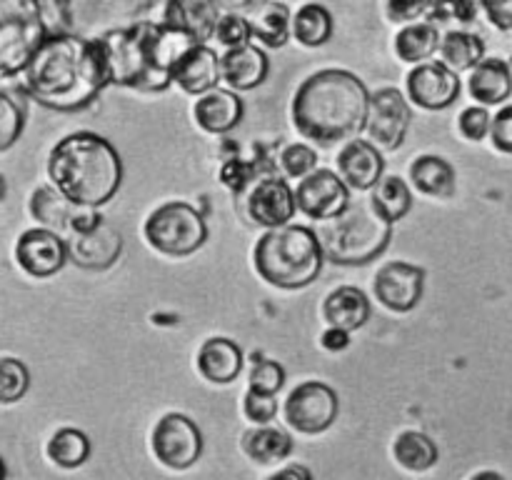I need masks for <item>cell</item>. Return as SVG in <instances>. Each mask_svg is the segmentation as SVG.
Wrapping results in <instances>:
<instances>
[{
    "instance_id": "1",
    "label": "cell",
    "mask_w": 512,
    "mask_h": 480,
    "mask_svg": "<svg viewBox=\"0 0 512 480\" xmlns=\"http://www.w3.org/2000/svg\"><path fill=\"white\" fill-rule=\"evenodd\" d=\"M23 80L30 98L60 113L85 108L110 85L98 40L68 33H50L43 40L25 68Z\"/></svg>"
},
{
    "instance_id": "2",
    "label": "cell",
    "mask_w": 512,
    "mask_h": 480,
    "mask_svg": "<svg viewBox=\"0 0 512 480\" xmlns=\"http://www.w3.org/2000/svg\"><path fill=\"white\" fill-rule=\"evenodd\" d=\"M370 93L350 70H318L303 80L295 93L290 115L303 138L320 145L350 143L368 123Z\"/></svg>"
},
{
    "instance_id": "3",
    "label": "cell",
    "mask_w": 512,
    "mask_h": 480,
    "mask_svg": "<svg viewBox=\"0 0 512 480\" xmlns=\"http://www.w3.org/2000/svg\"><path fill=\"white\" fill-rule=\"evenodd\" d=\"M103 50L110 85L160 93L173 83V68L180 55L193 48V40L163 23H143L118 30L98 40Z\"/></svg>"
},
{
    "instance_id": "4",
    "label": "cell",
    "mask_w": 512,
    "mask_h": 480,
    "mask_svg": "<svg viewBox=\"0 0 512 480\" xmlns=\"http://www.w3.org/2000/svg\"><path fill=\"white\" fill-rule=\"evenodd\" d=\"M48 178L70 203L95 210L120 190L123 160L103 135L80 130L65 135L50 150Z\"/></svg>"
},
{
    "instance_id": "5",
    "label": "cell",
    "mask_w": 512,
    "mask_h": 480,
    "mask_svg": "<svg viewBox=\"0 0 512 480\" xmlns=\"http://www.w3.org/2000/svg\"><path fill=\"white\" fill-rule=\"evenodd\" d=\"M323 243L315 230L305 225H283L258 238L253 265L260 278L273 288H308L323 270Z\"/></svg>"
},
{
    "instance_id": "6",
    "label": "cell",
    "mask_w": 512,
    "mask_h": 480,
    "mask_svg": "<svg viewBox=\"0 0 512 480\" xmlns=\"http://www.w3.org/2000/svg\"><path fill=\"white\" fill-rule=\"evenodd\" d=\"M45 20H55V33L100 40L143 23L153 0H40Z\"/></svg>"
},
{
    "instance_id": "7",
    "label": "cell",
    "mask_w": 512,
    "mask_h": 480,
    "mask_svg": "<svg viewBox=\"0 0 512 480\" xmlns=\"http://www.w3.org/2000/svg\"><path fill=\"white\" fill-rule=\"evenodd\" d=\"M393 225L380 218L370 203H358L335 218L320 233L325 258L338 265H365L378 258L390 243Z\"/></svg>"
},
{
    "instance_id": "8",
    "label": "cell",
    "mask_w": 512,
    "mask_h": 480,
    "mask_svg": "<svg viewBox=\"0 0 512 480\" xmlns=\"http://www.w3.org/2000/svg\"><path fill=\"white\" fill-rule=\"evenodd\" d=\"M48 35L40 0H0V83L23 75Z\"/></svg>"
},
{
    "instance_id": "9",
    "label": "cell",
    "mask_w": 512,
    "mask_h": 480,
    "mask_svg": "<svg viewBox=\"0 0 512 480\" xmlns=\"http://www.w3.org/2000/svg\"><path fill=\"white\" fill-rule=\"evenodd\" d=\"M145 240L153 250L168 258H185L198 253L208 240V223L185 200L158 205L143 225Z\"/></svg>"
},
{
    "instance_id": "10",
    "label": "cell",
    "mask_w": 512,
    "mask_h": 480,
    "mask_svg": "<svg viewBox=\"0 0 512 480\" xmlns=\"http://www.w3.org/2000/svg\"><path fill=\"white\" fill-rule=\"evenodd\" d=\"M120 250H123V235L118 233V228L100 218L93 208H80L78 218L70 225V260L85 270H105L118 260Z\"/></svg>"
},
{
    "instance_id": "11",
    "label": "cell",
    "mask_w": 512,
    "mask_h": 480,
    "mask_svg": "<svg viewBox=\"0 0 512 480\" xmlns=\"http://www.w3.org/2000/svg\"><path fill=\"white\" fill-rule=\"evenodd\" d=\"M340 410L338 393L328 383L320 380H305L285 400V420L290 428L303 435L325 433L335 423Z\"/></svg>"
},
{
    "instance_id": "12",
    "label": "cell",
    "mask_w": 512,
    "mask_h": 480,
    "mask_svg": "<svg viewBox=\"0 0 512 480\" xmlns=\"http://www.w3.org/2000/svg\"><path fill=\"white\" fill-rule=\"evenodd\" d=\"M150 445H153L158 463L170 470H185L198 463L200 453H203V435L188 415L165 413L155 423Z\"/></svg>"
},
{
    "instance_id": "13",
    "label": "cell",
    "mask_w": 512,
    "mask_h": 480,
    "mask_svg": "<svg viewBox=\"0 0 512 480\" xmlns=\"http://www.w3.org/2000/svg\"><path fill=\"white\" fill-rule=\"evenodd\" d=\"M410 120L413 113L398 88H380L370 95L365 133L378 150H398L408 135Z\"/></svg>"
},
{
    "instance_id": "14",
    "label": "cell",
    "mask_w": 512,
    "mask_h": 480,
    "mask_svg": "<svg viewBox=\"0 0 512 480\" xmlns=\"http://www.w3.org/2000/svg\"><path fill=\"white\" fill-rule=\"evenodd\" d=\"M295 205L313 220H335L350 208V188L338 173L318 168L298 183Z\"/></svg>"
},
{
    "instance_id": "15",
    "label": "cell",
    "mask_w": 512,
    "mask_h": 480,
    "mask_svg": "<svg viewBox=\"0 0 512 480\" xmlns=\"http://www.w3.org/2000/svg\"><path fill=\"white\" fill-rule=\"evenodd\" d=\"M425 288V270L405 260H390L375 273L373 293L380 305L393 313H410L418 308Z\"/></svg>"
},
{
    "instance_id": "16",
    "label": "cell",
    "mask_w": 512,
    "mask_h": 480,
    "mask_svg": "<svg viewBox=\"0 0 512 480\" xmlns=\"http://www.w3.org/2000/svg\"><path fill=\"white\" fill-rule=\"evenodd\" d=\"M15 260L30 278H50L68 263V243L48 228H30L15 243Z\"/></svg>"
},
{
    "instance_id": "17",
    "label": "cell",
    "mask_w": 512,
    "mask_h": 480,
    "mask_svg": "<svg viewBox=\"0 0 512 480\" xmlns=\"http://www.w3.org/2000/svg\"><path fill=\"white\" fill-rule=\"evenodd\" d=\"M245 208H248L250 220L255 225H260V228H283V225H290L295 210H298V205H295V190L290 188V183L285 178L265 175L248 193Z\"/></svg>"
},
{
    "instance_id": "18",
    "label": "cell",
    "mask_w": 512,
    "mask_h": 480,
    "mask_svg": "<svg viewBox=\"0 0 512 480\" xmlns=\"http://www.w3.org/2000/svg\"><path fill=\"white\" fill-rule=\"evenodd\" d=\"M405 88L418 108L445 110L458 100L460 78L445 63H420L408 73Z\"/></svg>"
},
{
    "instance_id": "19",
    "label": "cell",
    "mask_w": 512,
    "mask_h": 480,
    "mask_svg": "<svg viewBox=\"0 0 512 480\" xmlns=\"http://www.w3.org/2000/svg\"><path fill=\"white\" fill-rule=\"evenodd\" d=\"M218 13L213 0H168L160 23L193 40L195 45H205V40L213 38L218 30Z\"/></svg>"
},
{
    "instance_id": "20",
    "label": "cell",
    "mask_w": 512,
    "mask_h": 480,
    "mask_svg": "<svg viewBox=\"0 0 512 480\" xmlns=\"http://www.w3.org/2000/svg\"><path fill=\"white\" fill-rule=\"evenodd\" d=\"M383 155L370 140H350L338 153V175L350 190H373L383 178Z\"/></svg>"
},
{
    "instance_id": "21",
    "label": "cell",
    "mask_w": 512,
    "mask_h": 480,
    "mask_svg": "<svg viewBox=\"0 0 512 480\" xmlns=\"http://www.w3.org/2000/svg\"><path fill=\"white\" fill-rule=\"evenodd\" d=\"M223 80L220 58L208 45H193L178 58L173 68V83L190 95H205Z\"/></svg>"
},
{
    "instance_id": "22",
    "label": "cell",
    "mask_w": 512,
    "mask_h": 480,
    "mask_svg": "<svg viewBox=\"0 0 512 480\" xmlns=\"http://www.w3.org/2000/svg\"><path fill=\"white\" fill-rule=\"evenodd\" d=\"M193 118L205 133L225 135L243 120V100L233 90L215 88L200 95L193 105Z\"/></svg>"
},
{
    "instance_id": "23",
    "label": "cell",
    "mask_w": 512,
    "mask_h": 480,
    "mask_svg": "<svg viewBox=\"0 0 512 480\" xmlns=\"http://www.w3.org/2000/svg\"><path fill=\"white\" fill-rule=\"evenodd\" d=\"M243 370V350L230 338H208L198 350V373L213 385L238 380Z\"/></svg>"
},
{
    "instance_id": "24",
    "label": "cell",
    "mask_w": 512,
    "mask_h": 480,
    "mask_svg": "<svg viewBox=\"0 0 512 480\" xmlns=\"http://www.w3.org/2000/svg\"><path fill=\"white\" fill-rule=\"evenodd\" d=\"M268 55L258 48V45L248 43L243 48L228 50V53L220 58V73L223 80L233 90H253L268 78Z\"/></svg>"
},
{
    "instance_id": "25",
    "label": "cell",
    "mask_w": 512,
    "mask_h": 480,
    "mask_svg": "<svg viewBox=\"0 0 512 480\" xmlns=\"http://www.w3.org/2000/svg\"><path fill=\"white\" fill-rule=\"evenodd\" d=\"M323 318L330 328L348 330V333L363 328L370 320L368 295L355 285H340L325 298Z\"/></svg>"
},
{
    "instance_id": "26",
    "label": "cell",
    "mask_w": 512,
    "mask_h": 480,
    "mask_svg": "<svg viewBox=\"0 0 512 480\" xmlns=\"http://www.w3.org/2000/svg\"><path fill=\"white\" fill-rule=\"evenodd\" d=\"M468 90L480 105H500L512 93L510 65L500 58H485L475 70H470Z\"/></svg>"
},
{
    "instance_id": "27",
    "label": "cell",
    "mask_w": 512,
    "mask_h": 480,
    "mask_svg": "<svg viewBox=\"0 0 512 480\" xmlns=\"http://www.w3.org/2000/svg\"><path fill=\"white\" fill-rule=\"evenodd\" d=\"M80 208L70 203L55 185H40L30 195V215L40 223V228H48L53 233H70V225L78 218Z\"/></svg>"
},
{
    "instance_id": "28",
    "label": "cell",
    "mask_w": 512,
    "mask_h": 480,
    "mask_svg": "<svg viewBox=\"0 0 512 480\" xmlns=\"http://www.w3.org/2000/svg\"><path fill=\"white\" fill-rule=\"evenodd\" d=\"M415 190L430 198H450L455 193V168L440 155H418L410 163Z\"/></svg>"
},
{
    "instance_id": "29",
    "label": "cell",
    "mask_w": 512,
    "mask_h": 480,
    "mask_svg": "<svg viewBox=\"0 0 512 480\" xmlns=\"http://www.w3.org/2000/svg\"><path fill=\"white\" fill-rule=\"evenodd\" d=\"M443 35L435 23H410L395 35V53L403 63H425L440 50Z\"/></svg>"
},
{
    "instance_id": "30",
    "label": "cell",
    "mask_w": 512,
    "mask_h": 480,
    "mask_svg": "<svg viewBox=\"0 0 512 480\" xmlns=\"http://www.w3.org/2000/svg\"><path fill=\"white\" fill-rule=\"evenodd\" d=\"M370 208L390 225L403 220L413 208V193L400 175H383L370 193Z\"/></svg>"
},
{
    "instance_id": "31",
    "label": "cell",
    "mask_w": 512,
    "mask_h": 480,
    "mask_svg": "<svg viewBox=\"0 0 512 480\" xmlns=\"http://www.w3.org/2000/svg\"><path fill=\"white\" fill-rule=\"evenodd\" d=\"M248 20L253 38L263 40L268 48H283L288 43L290 33H293V18H290L288 5L278 3V0L265 3L263 8L250 13Z\"/></svg>"
},
{
    "instance_id": "32",
    "label": "cell",
    "mask_w": 512,
    "mask_h": 480,
    "mask_svg": "<svg viewBox=\"0 0 512 480\" xmlns=\"http://www.w3.org/2000/svg\"><path fill=\"white\" fill-rule=\"evenodd\" d=\"M440 63L448 65L453 73L475 70L485 60V43L480 35L465 30H450L440 43Z\"/></svg>"
},
{
    "instance_id": "33",
    "label": "cell",
    "mask_w": 512,
    "mask_h": 480,
    "mask_svg": "<svg viewBox=\"0 0 512 480\" xmlns=\"http://www.w3.org/2000/svg\"><path fill=\"white\" fill-rule=\"evenodd\" d=\"M393 455L400 468L410 470V473H425L438 463L440 453L430 435L420 433V430H405L395 438Z\"/></svg>"
},
{
    "instance_id": "34",
    "label": "cell",
    "mask_w": 512,
    "mask_h": 480,
    "mask_svg": "<svg viewBox=\"0 0 512 480\" xmlns=\"http://www.w3.org/2000/svg\"><path fill=\"white\" fill-rule=\"evenodd\" d=\"M243 450L250 460L260 465L278 463L288 458L293 450V438L285 430L270 428V425H258L243 435Z\"/></svg>"
},
{
    "instance_id": "35",
    "label": "cell",
    "mask_w": 512,
    "mask_h": 480,
    "mask_svg": "<svg viewBox=\"0 0 512 480\" xmlns=\"http://www.w3.org/2000/svg\"><path fill=\"white\" fill-rule=\"evenodd\" d=\"M293 35L305 48H320L333 38V15L325 5L305 3L293 15Z\"/></svg>"
},
{
    "instance_id": "36",
    "label": "cell",
    "mask_w": 512,
    "mask_h": 480,
    "mask_svg": "<svg viewBox=\"0 0 512 480\" xmlns=\"http://www.w3.org/2000/svg\"><path fill=\"white\" fill-rule=\"evenodd\" d=\"M90 455L88 435L75 428H63L48 440V458L58 468H80Z\"/></svg>"
},
{
    "instance_id": "37",
    "label": "cell",
    "mask_w": 512,
    "mask_h": 480,
    "mask_svg": "<svg viewBox=\"0 0 512 480\" xmlns=\"http://www.w3.org/2000/svg\"><path fill=\"white\" fill-rule=\"evenodd\" d=\"M30 388V370L18 358H0V405H13Z\"/></svg>"
},
{
    "instance_id": "38",
    "label": "cell",
    "mask_w": 512,
    "mask_h": 480,
    "mask_svg": "<svg viewBox=\"0 0 512 480\" xmlns=\"http://www.w3.org/2000/svg\"><path fill=\"white\" fill-rule=\"evenodd\" d=\"M23 125L25 113L18 100L0 90V153L18 143V138L23 135Z\"/></svg>"
},
{
    "instance_id": "39",
    "label": "cell",
    "mask_w": 512,
    "mask_h": 480,
    "mask_svg": "<svg viewBox=\"0 0 512 480\" xmlns=\"http://www.w3.org/2000/svg\"><path fill=\"white\" fill-rule=\"evenodd\" d=\"M280 165H283L288 178H308L313 170H318V153L305 143H290L285 145L280 153Z\"/></svg>"
},
{
    "instance_id": "40",
    "label": "cell",
    "mask_w": 512,
    "mask_h": 480,
    "mask_svg": "<svg viewBox=\"0 0 512 480\" xmlns=\"http://www.w3.org/2000/svg\"><path fill=\"white\" fill-rule=\"evenodd\" d=\"M215 38H218L220 45H225L228 50L243 48V45L250 43L253 38V30H250V20L245 15H220L218 30H215Z\"/></svg>"
},
{
    "instance_id": "41",
    "label": "cell",
    "mask_w": 512,
    "mask_h": 480,
    "mask_svg": "<svg viewBox=\"0 0 512 480\" xmlns=\"http://www.w3.org/2000/svg\"><path fill=\"white\" fill-rule=\"evenodd\" d=\"M478 15L475 0H433L428 20L435 23H473Z\"/></svg>"
},
{
    "instance_id": "42",
    "label": "cell",
    "mask_w": 512,
    "mask_h": 480,
    "mask_svg": "<svg viewBox=\"0 0 512 480\" xmlns=\"http://www.w3.org/2000/svg\"><path fill=\"white\" fill-rule=\"evenodd\" d=\"M285 385V370L283 365L275 360H255L250 368V383L248 388L260 390V393L278 395V390Z\"/></svg>"
},
{
    "instance_id": "43",
    "label": "cell",
    "mask_w": 512,
    "mask_h": 480,
    "mask_svg": "<svg viewBox=\"0 0 512 480\" xmlns=\"http://www.w3.org/2000/svg\"><path fill=\"white\" fill-rule=\"evenodd\" d=\"M490 128H493V118H490V113L483 105H470V108L460 113L458 130L470 143H480L483 138H488Z\"/></svg>"
},
{
    "instance_id": "44",
    "label": "cell",
    "mask_w": 512,
    "mask_h": 480,
    "mask_svg": "<svg viewBox=\"0 0 512 480\" xmlns=\"http://www.w3.org/2000/svg\"><path fill=\"white\" fill-rule=\"evenodd\" d=\"M243 413L253 423L268 425L278 415V398L270 393H260V390L248 388L243 395Z\"/></svg>"
},
{
    "instance_id": "45",
    "label": "cell",
    "mask_w": 512,
    "mask_h": 480,
    "mask_svg": "<svg viewBox=\"0 0 512 480\" xmlns=\"http://www.w3.org/2000/svg\"><path fill=\"white\" fill-rule=\"evenodd\" d=\"M430 8L433 0H385V15L400 25L418 23L420 18L430 15Z\"/></svg>"
},
{
    "instance_id": "46",
    "label": "cell",
    "mask_w": 512,
    "mask_h": 480,
    "mask_svg": "<svg viewBox=\"0 0 512 480\" xmlns=\"http://www.w3.org/2000/svg\"><path fill=\"white\" fill-rule=\"evenodd\" d=\"M253 173H255L253 165H248L245 160L233 158L223 165V170H220V178H223V183L228 185L230 190H235V193H243V190L253 183Z\"/></svg>"
},
{
    "instance_id": "47",
    "label": "cell",
    "mask_w": 512,
    "mask_h": 480,
    "mask_svg": "<svg viewBox=\"0 0 512 480\" xmlns=\"http://www.w3.org/2000/svg\"><path fill=\"white\" fill-rule=\"evenodd\" d=\"M490 138L500 153L512 155V105H505L498 115L493 118V128H490Z\"/></svg>"
},
{
    "instance_id": "48",
    "label": "cell",
    "mask_w": 512,
    "mask_h": 480,
    "mask_svg": "<svg viewBox=\"0 0 512 480\" xmlns=\"http://www.w3.org/2000/svg\"><path fill=\"white\" fill-rule=\"evenodd\" d=\"M490 23L498 30H512V0H480Z\"/></svg>"
},
{
    "instance_id": "49",
    "label": "cell",
    "mask_w": 512,
    "mask_h": 480,
    "mask_svg": "<svg viewBox=\"0 0 512 480\" xmlns=\"http://www.w3.org/2000/svg\"><path fill=\"white\" fill-rule=\"evenodd\" d=\"M215 8L220 10V13H235V15H243V13H255L258 8H263L265 3H270V0H213Z\"/></svg>"
},
{
    "instance_id": "50",
    "label": "cell",
    "mask_w": 512,
    "mask_h": 480,
    "mask_svg": "<svg viewBox=\"0 0 512 480\" xmlns=\"http://www.w3.org/2000/svg\"><path fill=\"white\" fill-rule=\"evenodd\" d=\"M320 345H323L325 350H330V353H340V350H345L350 345V333L348 330L330 328L328 325V330L320 335Z\"/></svg>"
},
{
    "instance_id": "51",
    "label": "cell",
    "mask_w": 512,
    "mask_h": 480,
    "mask_svg": "<svg viewBox=\"0 0 512 480\" xmlns=\"http://www.w3.org/2000/svg\"><path fill=\"white\" fill-rule=\"evenodd\" d=\"M265 480H313V473H310L305 465H288V468L278 470V473L268 475Z\"/></svg>"
},
{
    "instance_id": "52",
    "label": "cell",
    "mask_w": 512,
    "mask_h": 480,
    "mask_svg": "<svg viewBox=\"0 0 512 480\" xmlns=\"http://www.w3.org/2000/svg\"><path fill=\"white\" fill-rule=\"evenodd\" d=\"M470 480H505V478L500 473H495V470H480V473H475Z\"/></svg>"
},
{
    "instance_id": "53",
    "label": "cell",
    "mask_w": 512,
    "mask_h": 480,
    "mask_svg": "<svg viewBox=\"0 0 512 480\" xmlns=\"http://www.w3.org/2000/svg\"><path fill=\"white\" fill-rule=\"evenodd\" d=\"M5 195H8V183H5V178L0 175V203L5 200Z\"/></svg>"
},
{
    "instance_id": "54",
    "label": "cell",
    "mask_w": 512,
    "mask_h": 480,
    "mask_svg": "<svg viewBox=\"0 0 512 480\" xmlns=\"http://www.w3.org/2000/svg\"><path fill=\"white\" fill-rule=\"evenodd\" d=\"M0 480H5V463H3V458H0Z\"/></svg>"
},
{
    "instance_id": "55",
    "label": "cell",
    "mask_w": 512,
    "mask_h": 480,
    "mask_svg": "<svg viewBox=\"0 0 512 480\" xmlns=\"http://www.w3.org/2000/svg\"><path fill=\"white\" fill-rule=\"evenodd\" d=\"M510 75H512V60H510Z\"/></svg>"
}]
</instances>
